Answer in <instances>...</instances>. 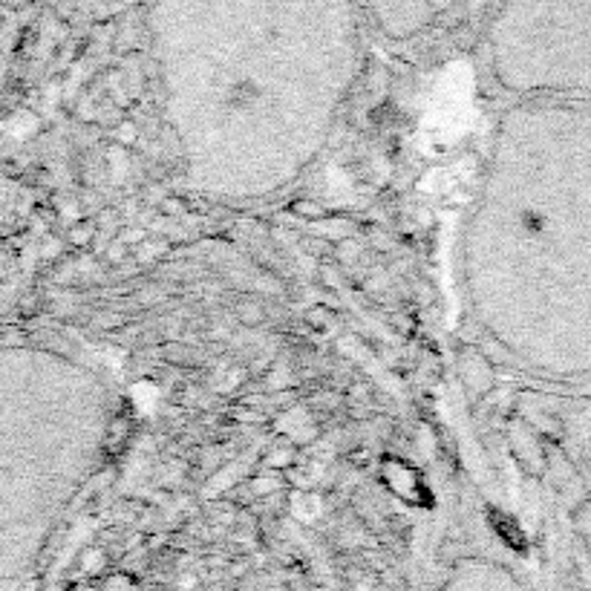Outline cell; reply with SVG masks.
<instances>
[{"mask_svg": "<svg viewBox=\"0 0 591 591\" xmlns=\"http://www.w3.org/2000/svg\"><path fill=\"white\" fill-rule=\"evenodd\" d=\"M240 315H243V321H260V309L257 306H243Z\"/></svg>", "mask_w": 591, "mask_h": 591, "instance_id": "6da1fadb", "label": "cell"}]
</instances>
